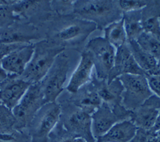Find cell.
I'll return each mask as SVG.
<instances>
[{
	"label": "cell",
	"mask_w": 160,
	"mask_h": 142,
	"mask_svg": "<svg viewBox=\"0 0 160 142\" xmlns=\"http://www.w3.org/2000/svg\"><path fill=\"white\" fill-rule=\"evenodd\" d=\"M12 3H0V32L10 27L16 20Z\"/></svg>",
	"instance_id": "603a6c76"
},
{
	"label": "cell",
	"mask_w": 160,
	"mask_h": 142,
	"mask_svg": "<svg viewBox=\"0 0 160 142\" xmlns=\"http://www.w3.org/2000/svg\"><path fill=\"white\" fill-rule=\"evenodd\" d=\"M4 55H3V54H0V60H1V59L3 58V56H4Z\"/></svg>",
	"instance_id": "836d02e7"
},
{
	"label": "cell",
	"mask_w": 160,
	"mask_h": 142,
	"mask_svg": "<svg viewBox=\"0 0 160 142\" xmlns=\"http://www.w3.org/2000/svg\"><path fill=\"white\" fill-rule=\"evenodd\" d=\"M131 112H128L122 106L111 108L106 104H102L92 114V132L97 140L110 130L111 127L120 121L130 118Z\"/></svg>",
	"instance_id": "ba28073f"
},
{
	"label": "cell",
	"mask_w": 160,
	"mask_h": 142,
	"mask_svg": "<svg viewBox=\"0 0 160 142\" xmlns=\"http://www.w3.org/2000/svg\"><path fill=\"white\" fill-rule=\"evenodd\" d=\"M8 77H9V75L7 74L6 71L3 70V68L1 66V62H0V84H2L4 80H6Z\"/></svg>",
	"instance_id": "f1b7e54d"
},
{
	"label": "cell",
	"mask_w": 160,
	"mask_h": 142,
	"mask_svg": "<svg viewBox=\"0 0 160 142\" xmlns=\"http://www.w3.org/2000/svg\"><path fill=\"white\" fill-rule=\"evenodd\" d=\"M154 129H137V131L129 142H155Z\"/></svg>",
	"instance_id": "4316f807"
},
{
	"label": "cell",
	"mask_w": 160,
	"mask_h": 142,
	"mask_svg": "<svg viewBox=\"0 0 160 142\" xmlns=\"http://www.w3.org/2000/svg\"><path fill=\"white\" fill-rule=\"evenodd\" d=\"M93 69L94 64L91 54L85 49L82 53L80 62L70 77L66 90L72 94H76L91 81Z\"/></svg>",
	"instance_id": "5bb4252c"
},
{
	"label": "cell",
	"mask_w": 160,
	"mask_h": 142,
	"mask_svg": "<svg viewBox=\"0 0 160 142\" xmlns=\"http://www.w3.org/2000/svg\"><path fill=\"white\" fill-rule=\"evenodd\" d=\"M118 2L114 1H76L73 10L82 18L95 23L97 27L118 21L115 15H120Z\"/></svg>",
	"instance_id": "3957f363"
},
{
	"label": "cell",
	"mask_w": 160,
	"mask_h": 142,
	"mask_svg": "<svg viewBox=\"0 0 160 142\" xmlns=\"http://www.w3.org/2000/svg\"><path fill=\"white\" fill-rule=\"evenodd\" d=\"M62 115V107L57 102L43 106L30 123L31 142H48L49 136Z\"/></svg>",
	"instance_id": "5b68a950"
},
{
	"label": "cell",
	"mask_w": 160,
	"mask_h": 142,
	"mask_svg": "<svg viewBox=\"0 0 160 142\" xmlns=\"http://www.w3.org/2000/svg\"><path fill=\"white\" fill-rule=\"evenodd\" d=\"M34 53V44H27L14 49L0 60L1 66L7 74L21 77Z\"/></svg>",
	"instance_id": "9c48e42d"
},
{
	"label": "cell",
	"mask_w": 160,
	"mask_h": 142,
	"mask_svg": "<svg viewBox=\"0 0 160 142\" xmlns=\"http://www.w3.org/2000/svg\"><path fill=\"white\" fill-rule=\"evenodd\" d=\"M104 39L116 49L127 44V34L122 17L105 26L104 29Z\"/></svg>",
	"instance_id": "ffe728a7"
},
{
	"label": "cell",
	"mask_w": 160,
	"mask_h": 142,
	"mask_svg": "<svg viewBox=\"0 0 160 142\" xmlns=\"http://www.w3.org/2000/svg\"><path fill=\"white\" fill-rule=\"evenodd\" d=\"M91 116L76 107L65 117L63 121L65 130L72 135L82 138L86 142H96L92 132Z\"/></svg>",
	"instance_id": "30bf717a"
},
{
	"label": "cell",
	"mask_w": 160,
	"mask_h": 142,
	"mask_svg": "<svg viewBox=\"0 0 160 142\" xmlns=\"http://www.w3.org/2000/svg\"><path fill=\"white\" fill-rule=\"evenodd\" d=\"M147 79L152 94L160 99V74L147 76Z\"/></svg>",
	"instance_id": "83f0119b"
},
{
	"label": "cell",
	"mask_w": 160,
	"mask_h": 142,
	"mask_svg": "<svg viewBox=\"0 0 160 142\" xmlns=\"http://www.w3.org/2000/svg\"><path fill=\"white\" fill-rule=\"evenodd\" d=\"M158 71H159L160 74V58L158 60Z\"/></svg>",
	"instance_id": "d6a6232c"
},
{
	"label": "cell",
	"mask_w": 160,
	"mask_h": 142,
	"mask_svg": "<svg viewBox=\"0 0 160 142\" xmlns=\"http://www.w3.org/2000/svg\"><path fill=\"white\" fill-rule=\"evenodd\" d=\"M65 50L64 46L57 43L43 41L34 44V53L22 76L29 84H39L52 66L57 56Z\"/></svg>",
	"instance_id": "6da1fadb"
},
{
	"label": "cell",
	"mask_w": 160,
	"mask_h": 142,
	"mask_svg": "<svg viewBox=\"0 0 160 142\" xmlns=\"http://www.w3.org/2000/svg\"><path fill=\"white\" fill-rule=\"evenodd\" d=\"M160 112V99L152 94L142 105L131 112L129 119L137 129H152Z\"/></svg>",
	"instance_id": "4fadbf2b"
},
{
	"label": "cell",
	"mask_w": 160,
	"mask_h": 142,
	"mask_svg": "<svg viewBox=\"0 0 160 142\" xmlns=\"http://www.w3.org/2000/svg\"><path fill=\"white\" fill-rule=\"evenodd\" d=\"M31 84L20 77L7 78L0 84V104L13 110L26 94Z\"/></svg>",
	"instance_id": "7c38bea8"
},
{
	"label": "cell",
	"mask_w": 160,
	"mask_h": 142,
	"mask_svg": "<svg viewBox=\"0 0 160 142\" xmlns=\"http://www.w3.org/2000/svg\"><path fill=\"white\" fill-rule=\"evenodd\" d=\"M125 74L146 76L135 62L128 43L116 49L114 66L111 69L106 82L111 83V81Z\"/></svg>",
	"instance_id": "8fae6325"
},
{
	"label": "cell",
	"mask_w": 160,
	"mask_h": 142,
	"mask_svg": "<svg viewBox=\"0 0 160 142\" xmlns=\"http://www.w3.org/2000/svg\"><path fill=\"white\" fill-rule=\"evenodd\" d=\"M69 69L70 57L64 50L57 56L48 73L39 83L46 103L57 102L59 95L64 90V84Z\"/></svg>",
	"instance_id": "7a4b0ae2"
},
{
	"label": "cell",
	"mask_w": 160,
	"mask_h": 142,
	"mask_svg": "<svg viewBox=\"0 0 160 142\" xmlns=\"http://www.w3.org/2000/svg\"><path fill=\"white\" fill-rule=\"evenodd\" d=\"M128 44L135 62L143 71L146 77L159 74L157 59L143 50L138 45L136 41H128Z\"/></svg>",
	"instance_id": "e0dca14e"
},
{
	"label": "cell",
	"mask_w": 160,
	"mask_h": 142,
	"mask_svg": "<svg viewBox=\"0 0 160 142\" xmlns=\"http://www.w3.org/2000/svg\"><path fill=\"white\" fill-rule=\"evenodd\" d=\"M122 19L128 41H136L144 32L142 26V10L123 13Z\"/></svg>",
	"instance_id": "44dd1931"
},
{
	"label": "cell",
	"mask_w": 160,
	"mask_h": 142,
	"mask_svg": "<svg viewBox=\"0 0 160 142\" xmlns=\"http://www.w3.org/2000/svg\"><path fill=\"white\" fill-rule=\"evenodd\" d=\"M46 103L40 84H31L18 105L12 110L16 119L15 128L20 129L30 125L37 112Z\"/></svg>",
	"instance_id": "8992f818"
},
{
	"label": "cell",
	"mask_w": 160,
	"mask_h": 142,
	"mask_svg": "<svg viewBox=\"0 0 160 142\" xmlns=\"http://www.w3.org/2000/svg\"><path fill=\"white\" fill-rule=\"evenodd\" d=\"M75 94H77L74 100L75 107L90 115L94 112L98 107H101L103 104L92 83L87 87V89L82 90L81 89Z\"/></svg>",
	"instance_id": "ac0fdd59"
},
{
	"label": "cell",
	"mask_w": 160,
	"mask_h": 142,
	"mask_svg": "<svg viewBox=\"0 0 160 142\" xmlns=\"http://www.w3.org/2000/svg\"><path fill=\"white\" fill-rule=\"evenodd\" d=\"M155 142H160V129L155 133Z\"/></svg>",
	"instance_id": "1f68e13d"
},
{
	"label": "cell",
	"mask_w": 160,
	"mask_h": 142,
	"mask_svg": "<svg viewBox=\"0 0 160 142\" xmlns=\"http://www.w3.org/2000/svg\"><path fill=\"white\" fill-rule=\"evenodd\" d=\"M86 50L91 54L97 78L98 80L107 81L114 66L116 48L104 37H97L88 43Z\"/></svg>",
	"instance_id": "52a82bcc"
},
{
	"label": "cell",
	"mask_w": 160,
	"mask_h": 142,
	"mask_svg": "<svg viewBox=\"0 0 160 142\" xmlns=\"http://www.w3.org/2000/svg\"><path fill=\"white\" fill-rule=\"evenodd\" d=\"M138 45L148 54L158 60L160 58V38L143 32L136 40Z\"/></svg>",
	"instance_id": "7402d4cb"
},
{
	"label": "cell",
	"mask_w": 160,
	"mask_h": 142,
	"mask_svg": "<svg viewBox=\"0 0 160 142\" xmlns=\"http://www.w3.org/2000/svg\"><path fill=\"white\" fill-rule=\"evenodd\" d=\"M15 124L16 119L12 111L0 104V133H10Z\"/></svg>",
	"instance_id": "cb8c5ba5"
},
{
	"label": "cell",
	"mask_w": 160,
	"mask_h": 142,
	"mask_svg": "<svg viewBox=\"0 0 160 142\" xmlns=\"http://www.w3.org/2000/svg\"><path fill=\"white\" fill-rule=\"evenodd\" d=\"M155 131H157L158 129H160V112H159V114H158V118H157V121H156V123H155V125H154L153 129Z\"/></svg>",
	"instance_id": "4dcf8cb0"
},
{
	"label": "cell",
	"mask_w": 160,
	"mask_h": 142,
	"mask_svg": "<svg viewBox=\"0 0 160 142\" xmlns=\"http://www.w3.org/2000/svg\"><path fill=\"white\" fill-rule=\"evenodd\" d=\"M92 84L103 103L106 104L111 108L122 106L123 87L118 78L111 81V83L98 79L97 81H93Z\"/></svg>",
	"instance_id": "9a60e30c"
},
{
	"label": "cell",
	"mask_w": 160,
	"mask_h": 142,
	"mask_svg": "<svg viewBox=\"0 0 160 142\" xmlns=\"http://www.w3.org/2000/svg\"><path fill=\"white\" fill-rule=\"evenodd\" d=\"M118 79L122 84V106L128 112H133L152 95L147 77L144 75L125 74Z\"/></svg>",
	"instance_id": "277c9868"
},
{
	"label": "cell",
	"mask_w": 160,
	"mask_h": 142,
	"mask_svg": "<svg viewBox=\"0 0 160 142\" xmlns=\"http://www.w3.org/2000/svg\"><path fill=\"white\" fill-rule=\"evenodd\" d=\"M118 6L123 13L134 12L142 10L144 8L147 6V2L146 1H128V0H122L118 1Z\"/></svg>",
	"instance_id": "484cf974"
},
{
	"label": "cell",
	"mask_w": 160,
	"mask_h": 142,
	"mask_svg": "<svg viewBox=\"0 0 160 142\" xmlns=\"http://www.w3.org/2000/svg\"><path fill=\"white\" fill-rule=\"evenodd\" d=\"M97 28V25L92 21H82L71 24L62 29L57 38L62 42H74L77 39H83Z\"/></svg>",
	"instance_id": "d6986e66"
},
{
	"label": "cell",
	"mask_w": 160,
	"mask_h": 142,
	"mask_svg": "<svg viewBox=\"0 0 160 142\" xmlns=\"http://www.w3.org/2000/svg\"><path fill=\"white\" fill-rule=\"evenodd\" d=\"M142 26L145 32L160 38V20L158 16H153L142 19Z\"/></svg>",
	"instance_id": "d4e9b609"
},
{
	"label": "cell",
	"mask_w": 160,
	"mask_h": 142,
	"mask_svg": "<svg viewBox=\"0 0 160 142\" xmlns=\"http://www.w3.org/2000/svg\"><path fill=\"white\" fill-rule=\"evenodd\" d=\"M137 131V127L128 119L118 122L96 142H129Z\"/></svg>",
	"instance_id": "2e32d148"
},
{
	"label": "cell",
	"mask_w": 160,
	"mask_h": 142,
	"mask_svg": "<svg viewBox=\"0 0 160 142\" xmlns=\"http://www.w3.org/2000/svg\"><path fill=\"white\" fill-rule=\"evenodd\" d=\"M75 136L72 135L71 134L68 133V135L66 137H62L58 142H75Z\"/></svg>",
	"instance_id": "f546056e"
}]
</instances>
